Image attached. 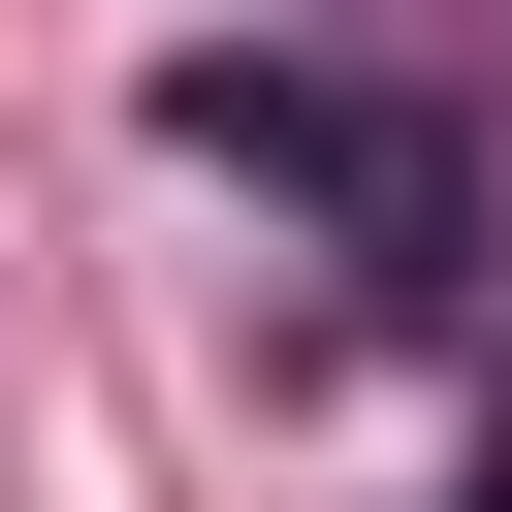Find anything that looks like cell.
<instances>
[{
  "label": "cell",
  "mask_w": 512,
  "mask_h": 512,
  "mask_svg": "<svg viewBox=\"0 0 512 512\" xmlns=\"http://www.w3.org/2000/svg\"><path fill=\"white\" fill-rule=\"evenodd\" d=\"M160 160H192V192H256V224H320L384 320H448V288H480V160H448V96H384V64L160 32Z\"/></svg>",
  "instance_id": "cell-1"
},
{
  "label": "cell",
  "mask_w": 512,
  "mask_h": 512,
  "mask_svg": "<svg viewBox=\"0 0 512 512\" xmlns=\"http://www.w3.org/2000/svg\"><path fill=\"white\" fill-rule=\"evenodd\" d=\"M416 512H512V448H448V480H416Z\"/></svg>",
  "instance_id": "cell-2"
}]
</instances>
